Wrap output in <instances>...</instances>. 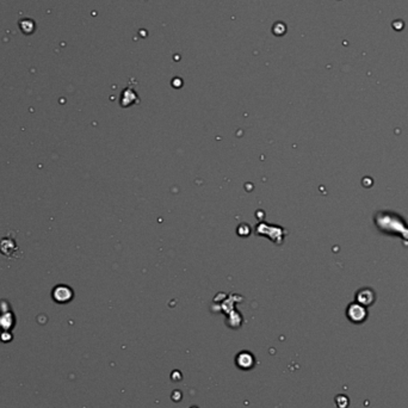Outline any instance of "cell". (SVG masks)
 Here are the masks:
<instances>
[{"label": "cell", "mask_w": 408, "mask_h": 408, "mask_svg": "<svg viewBox=\"0 0 408 408\" xmlns=\"http://www.w3.org/2000/svg\"><path fill=\"white\" fill-rule=\"evenodd\" d=\"M72 296H73L72 290L69 289L68 287L65 285L56 287L54 292H53V297H54L55 301H58V302H68V301L72 299Z\"/></svg>", "instance_id": "cell-5"}, {"label": "cell", "mask_w": 408, "mask_h": 408, "mask_svg": "<svg viewBox=\"0 0 408 408\" xmlns=\"http://www.w3.org/2000/svg\"><path fill=\"white\" fill-rule=\"evenodd\" d=\"M377 229L386 235L397 236L408 245V223L402 216L394 212H377L374 216Z\"/></svg>", "instance_id": "cell-1"}, {"label": "cell", "mask_w": 408, "mask_h": 408, "mask_svg": "<svg viewBox=\"0 0 408 408\" xmlns=\"http://www.w3.org/2000/svg\"><path fill=\"white\" fill-rule=\"evenodd\" d=\"M336 404L338 408H347L350 404L349 397H347L346 395H344V394H340V395H338L336 397Z\"/></svg>", "instance_id": "cell-7"}, {"label": "cell", "mask_w": 408, "mask_h": 408, "mask_svg": "<svg viewBox=\"0 0 408 408\" xmlns=\"http://www.w3.org/2000/svg\"><path fill=\"white\" fill-rule=\"evenodd\" d=\"M0 252L4 256L9 257V258H18V246L16 245L15 240L9 239V237H4L0 240Z\"/></svg>", "instance_id": "cell-4"}, {"label": "cell", "mask_w": 408, "mask_h": 408, "mask_svg": "<svg viewBox=\"0 0 408 408\" xmlns=\"http://www.w3.org/2000/svg\"><path fill=\"white\" fill-rule=\"evenodd\" d=\"M237 362H240V360H243V363L240 364V368H243V369H247V368L252 366L253 365V357L251 356V354L246 353V352H242L239 354V357H237Z\"/></svg>", "instance_id": "cell-6"}, {"label": "cell", "mask_w": 408, "mask_h": 408, "mask_svg": "<svg viewBox=\"0 0 408 408\" xmlns=\"http://www.w3.org/2000/svg\"><path fill=\"white\" fill-rule=\"evenodd\" d=\"M369 313H368L366 307L362 306L358 302L350 303L346 308V317L349 319L350 322L354 323V325H360V323L365 322Z\"/></svg>", "instance_id": "cell-2"}, {"label": "cell", "mask_w": 408, "mask_h": 408, "mask_svg": "<svg viewBox=\"0 0 408 408\" xmlns=\"http://www.w3.org/2000/svg\"><path fill=\"white\" fill-rule=\"evenodd\" d=\"M354 299H356V302H358L359 304H362V306L368 308V307L373 306L376 302L377 296L373 288H362V289H359L356 293Z\"/></svg>", "instance_id": "cell-3"}]
</instances>
